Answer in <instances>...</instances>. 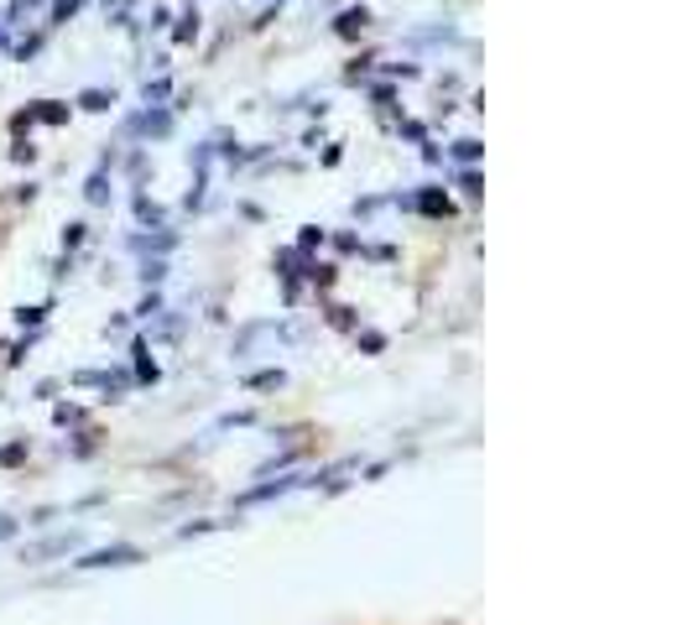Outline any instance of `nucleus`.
Masks as SVG:
<instances>
[{"instance_id":"obj_1","label":"nucleus","mask_w":693,"mask_h":625,"mask_svg":"<svg viewBox=\"0 0 693 625\" xmlns=\"http://www.w3.org/2000/svg\"><path fill=\"white\" fill-rule=\"evenodd\" d=\"M126 136H146V141H167L172 136V110L167 105H146V115H130Z\"/></svg>"},{"instance_id":"obj_2","label":"nucleus","mask_w":693,"mask_h":625,"mask_svg":"<svg viewBox=\"0 0 693 625\" xmlns=\"http://www.w3.org/2000/svg\"><path fill=\"white\" fill-rule=\"evenodd\" d=\"M126 563H141V548L115 542V548H99V552H84V558H78V569H126Z\"/></svg>"},{"instance_id":"obj_3","label":"nucleus","mask_w":693,"mask_h":625,"mask_svg":"<svg viewBox=\"0 0 693 625\" xmlns=\"http://www.w3.org/2000/svg\"><path fill=\"white\" fill-rule=\"evenodd\" d=\"M407 209H418V214H428V220H449V214H454V203H449L443 188H422V193H412Z\"/></svg>"},{"instance_id":"obj_4","label":"nucleus","mask_w":693,"mask_h":625,"mask_svg":"<svg viewBox=\"0 0 693 625\" xmlns=\"http://www.w3.org/2000/svg\"><path fill=\"white\" fill-rule=\"evenodd\" d=\"M365 32H370V11H365V6H345V11L334 17V38L355 42V38H365Z\"/></svg>"},{"instance_id":"obj_5","label":"nucleus","mask_w":693,"mask_h":625,"mask_svg":"<svg viewBox=\"0 0 693 625\" xmlns=\"http://www.w3.org/2000/svg\"><path fill=\"white\" fill-rule=\"evenodd\" d=\"M32 126H69V105L63 99H36L32 110H27Z\"/></svg>"},{"instance_id":"obj_6","label":"nucleus","mask_w":693,"mask_h":625,"mask_svg":"<svg viewBox=\"0 0 693 625\" xmlns=\"http://www.w3.org/2000/svg\"><path fill=\"white\" fill-rule=\"evenodd\" d=\"M130 245H136V251H146V256H157V261H162L167 251L178 245V235H172V230H157V235H136Z\"/></svg>"},{"instance_id":"obj_7","label":"nucleus","mask_w":693,"mask_h":625,"mask_svg":"<svg viewBox=\"0 0 693 625\" xmlns=\"http://www.w3.org/2000/svg\"><path fill=\"white\" fill-rule=\"evenodd\" d=\"M78 110L109 115V110H115V89H84V94H78Z\"/></svg>"},{"instance_id":"obj_8","label":"nucleus","mask_w":693,"mask_h":625,"mask_svg":"<svg viewBox=\"0 0 693 625\" xmlns=\"http://www.w3.org/2000/svg\"><path fill=\"white\" fill-rule=\"evenodd\" d=\"M193 38H199V11H182L178 27H172V42H178V47H188Z\"/></svg>"},{"instance_id":"obj_9","label":"nucleus","mask_w":693,"mask_h":625,"mask_svg":"<svg viewBox=\"0 0 693 625\" xmlns=\"http://www.w3.org/2000/svg\"><path fill=\"white\" fill-rule=\"evenodd\" d=\"M130 209H136V220H141V224H157V230H162V220H167L162 203H151L146 193H136V203H130Z\"/></svg>"},{"instance_id":"obj_10","label":"nucleus","mask_w":693,"mask_h":625,"mask_svg":"<svg viewBox=\"0 0 693 625\" xmlns=\"http://www.w3.org/2000/svg\"><path fill=\"white\" fill-rule=\"evenodd\" d=\"M480 157H485V147H480L474 136H459V141H454V162L474 167V162H480Z\"/></svg>"},{"instance_id":"obj_11","label":"nucleus","mask_w":693,"mask_h":625,"mask_svg":"<svg viewBox=\"0 0 693 625\" xmlns=\"http://www.w3.org/2000/svg\"><path fill=\"white\" fill-rule=\"evenodd\" d=\"M324 230H318V224H303V230H297V245H292V251H303V256H308V251H318V245H324Z\"/></svg>"},{"instance_id":"obj_12","label":"nucleus","mask_w":693,"mask_h":625,"mask_svg":"<svg viewBox=\"0 0 693 625\" xmlns=\"http://www.w3.org/2000/svg\"><path fill=\"white\" fill-rule=\"evenodd\" d=\"M84 240H90V224H84V220L63 224V251H69V256H73V251H78V245H84Z\"/></svg>"},{"instance_id":"obj_13","label":"nucleus","mask_w":693,"mask_h":625,"mask_svg":"<svg viewBox=\"0 0 693 625\" xmlns=\"http://www.w3.org/2000/svg\"><path fill=\"white\" fill-rule=\"evenodd\" d=\"M84 199H90V203H109V172H94L90 183H84Z\"/></svg>"},{"instance_id":"obj_14","label":"nucleus","mask_w":693,"mask_h":625,"mask_svg":"<svg viewBox=\"0 0 693 625\" xmlns=\"http://www.w3.org/2000/svg\"><path fill=\"white\" fill-rule=\"evenodd\" d=\"M141 282H146V287H162V282H167V261L146 256V261H141Z\"/></svg>"},{"instance_id":"obj_15","label":"nucleus","mask_w":693,"mask_h":625,"mask_svg":"<svg viewBox=\"0 0 693 625\" xmlns=\"http://www.w3.org/2000/svg\"><path fill=\"white\" fill-rule=\"evenodd\" d=\"M32 11H36V0H11L6 17H0V27H21V17H32Z\"/></svg>"},{"instance_id":"obj_16","label":"nucleus","mask_w":693,"mask_h":625,"mask_svg":"<svg viewBox=\"0 0 693 625\" xmlns=\"http://www.w3.org/2000/svg\"><path fill=\"white\" fill-rule=\"evenodd\" d=\"M282 381H287L282 370H261V375H251L245 386H251V391H276V386H282Z\"/></svg>"},{"instance_id":"obj_17","label":"nucleus","mask_w":693,"mask_h":625,"mask_svg":"<svg viewBox=\"0 0 693 625\" xmlns=\"http://www.w3.org/2000/svg\"><path fill=\"white\" fill-rule=\"evenodd\" d=\"M42 318H48V303H36V308H17V324H21V329H36Z\"/></svg>"},{"instance_id":"obj_18","label":"nucleus","mask_w":693,"mask_h":625,"mask_svg":"<svg viewBox=\"0 0 693 625\" xmlns=\"http://www.w3.org/2000/svg\"><path fill=\"white\" fill-rule=\"evenodd\" d=\"M355 345H360L365 354H381V350H386V333H370V329H365V333H355Z\"/></svg>"},{"instance_id":"obj_19","label":"nucleus","mask_w":693,"mask_h":625,"mask_svg":"<svg viewBox=\"0 0 693 625\" xmlns=\"http://www.w3.org/2000/svg\"><path fill=\"white\" fill-rule=\"evenodd\" d=\"M308 282H313V287H334V266H318V261H308Z\"/></svg>"},{"instance_id":"obj_20","label":"nucleus","mask_w":693,"mask_h":625,"mask_svg":"<svg viewBox=\"0 0 693 625\" xmlns=\"http://www.w3.org/2000/svg\"><path fill=\"white\" fill-rule=\"evenodd\" d=\"M328 324H334V329H355V308H339V303H334V308H328Z\"/></svg>"},{"instance_id":"obj_21","label":"nucleus","mask_w":693,"mask_h":625,"mask_svg":"<svg viewBox=\"0 0 693 625\" xmlns=\"http://www.w3.org/2000/svg\"><path fill=\"white\" fill-rule=\"evenodd\" d=\"M459 188H464L470 199H480V193H485V188H480V172H474V167H464V172H459Z\"/></svg>"},{"instance_id":"obj_22","label":"nucleus","mask_w":693,"mask_h":625,"mask_svg":"<svg viewBox=\"0 0 693 625\" xmlns=\"http://www.w3.org/2000/svg\"><path fill=\"white\" fill-rule=\"evenodd\" d=\"M167 89H172V84H167V78H157V84H146V105H162V99H167Z\"/></svg>"},{"instance_id":"obj_23","label":"nucleus","mask_w":693,"mask_h":625,"mask_svg":"<svg viewBox=\"0 0 693 625\" xmlns=\"http://www.w3.org/2000/svg\"><path fill=\"white\" fill-rule=\"evenodd\" d=\"M157 312H162V297L146 293V297H141V308H136V318H157Z\"/></svg>"},{"instance_id":"obj_24","label":"nucleus","mask_w":693,"mask_h":625,"mask_svg":"<svg viewBox=\"0 0 693 625\" xmlns=\"http://www.w3.org/2000/svg\"><path fill=\"white\" fill-rule=\"evenodd\" d=\"M11 162H27V167H32V162H36V147H32V141H17V147H11Z\"/></svg>"},{"instance_id":"obj_25","label":"nucleus","mask_w":693,"mask_h":625,"mask_svg":"<svg viewBox=\"0 0 693 625\" xmlns=\"http://www.w3.org/2000/svg\"><path fill=\"white\" fill-rule=\"evenodd\" d=\"M53 417H57V427H73V423H84V412H78V406H57Z\"/></svg>"},{"instance_id":"obj_26","label":"nucleus","mask_w":693,"mask_h":625,"mask_svg":"<svg viewBox=\"0 0 693 625\" xmlns=\"http://www.w3.org/2000/svg\"><path fill=\"white\" fill-rule=\"evenodd\" d=\"M27 459V443H6V448H0V464H21Z\"/></svg>"},{"instance_id":"obj_27","label":"nucleus","mask_w":693,"mask_h":625,"mask_svg":"<svg viewBox=\"0 0 693 625\" xmlns=\"http://www.w3.org/2000/svg\"><path fill=\"white\" fill-rule=\"evenodd\" d=\"M386 74L391 78H418V63H386Z\"/></svg>"},{"instance_id":"obj_28","label":"nucleus","mask_w":693,"mask_h":625,"mask_svg":"<svg viewBox=\"0 0 693 625\" xmlns=\"http://www.w3.org/2000/svg\"><path fill=\"white\" fill-rule=\"evenodd\" d=\"M370 99H376V105H391V99H397V89H391V84H376V89H370Z\"/></svg>"},{"instance_id":"obj_29","label":"nucleus","mask_w":693,"mask_h":625,"mask_svg":"<svg viewBox=\"0 0 693 625\" xmlns=\"http://www.w3.org/2000/svg\"><path fill=\"white\" fill-rule=\"evenodd\" d=\"M334 245H339L345 256H355V251H360V235H334Z\"/></svg>"},{"instance_id":"obj_30","label":"nucleus","mask_w":693,"mask_h":625,"mask_svg":"<svg viewBox=\"0 0 693 625\" xmlns=\"http://www.w3.org/2000/svg\"><path fill=\"white\" fill-rule=\"evenodd\" d=\"M6 537H17V521H11V516H0V542H6Z\"/></svg>"},{"instance_id":"obj_31","label":"nucleus","mask_w":693,"mask_h":625,"mask_svg":"<svg viewBox=\"0 0 693 625\" xmlns=\"http://www.w3.org/2000/svg\"><path fill=\"white\" fill-rule=\"evenodd\" d=\"M0 42H6V27H0Z\"/></svg>"}]
</instances>
